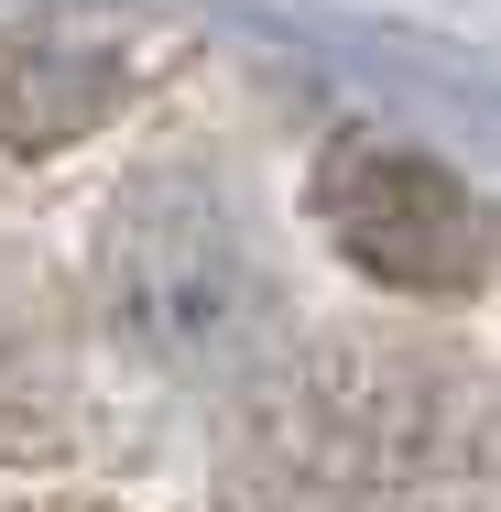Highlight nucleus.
Returning <instances> with one entry per match:
<instances>
[{"instance_id": "f257e3e1", "label": "nucleus", "mask_w": 501, "mask_h": 512, "mask_svg": "<svg viewBox=\"0 0 501 512\" xmlns=\"http://www.w3.org/2000/svg\"><path fill=\"white\" fill-rule=\"evenodd\" d=\"M316 218H327L338 262H360L393 295H469L491 273V218H480V197L436 153L393 142V131H338L327 142Z\"/></svg>"}]
</instances>
